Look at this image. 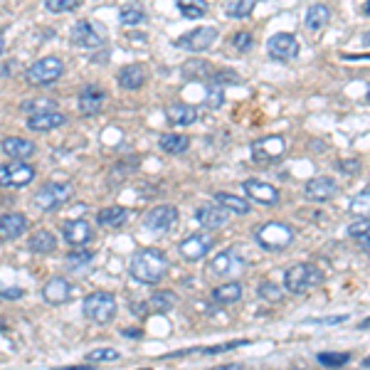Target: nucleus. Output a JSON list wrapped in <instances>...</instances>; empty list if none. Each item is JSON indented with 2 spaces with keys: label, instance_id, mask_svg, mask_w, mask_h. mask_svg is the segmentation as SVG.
Returning a JSON list of instances; mask_svg holds the SVG:
<instances>
[{
  "label": "nucleus",
  "instance_id": "nucleus-32",
  "mask_svg": "<svg viewBox=\"0 0 370 370\" xmlns=\"http://www.w3.org/2000/svg\"><path fill=\"white\" fill-rule=\"evenodd\" d=\"M161 151L165 153H185L190 148V138L185 134H163L161 136Z\"/></svg>",
  "mask_w": 370,
  "mask_h": 370
},
{
  "label": "nucleus",
  "instance_id": "nucleus-55",
  "mask_svg": "<svg viewBox=\"0 0 370 370\" xmlns=\"http://www.w3.org/2000/svg\"><path fill=\"white\" fill-rule=\"evenodd\" d=\"M365 99H368V104H370V87H368V94H365Z\"/></svg>",
  "mask_w": 370,
  "mask_h": 370
},
{
  "label": "nucleus",
  "instance_id": "nucleus-23",
  "mask_svg": "<svg viewBox=\"0 0 370 370\" xmlns=\"http://www.w3.org/2000/svg\"><path fill=\"white\" fill-rule=\"evenodd\" d=\"M28 229V218L23 212H6L0 215V240H15Z\"/></svg>",
  "mask_w": 370,
  "mask_h": 370
},
{
  "label": "nucleus",
  "instance_id": "nucleus-41",
  "mask_svg": "<svg viewBox=\"0 0 370 370\" xmlns=\"http://www.w3.org/2000/svg\"><path fill=\"white\" fill-rule=\"evenodd\" d=\"M351 210L358 215V218H370V190H365V193L356 195L351 203Z\"/></svg>",
  "mask_w": 370,
  "mask_h": 370
},
{
  "label": "nucleus",
  "instance_id": "nucleus-46",
  "mask_svg": "<svg viewBox=\"0 0 370 370\" xmlns=\"http://www.w3.org/2000/svg\"><path fill=\"white\" fill-rule=\"evenodd\" d=\"M223 101H225V94H223V89H210L207 92V99H205V104L210 106V109H218V106H223Z\"/></svg>",
  "mask_w": 370,
  "mask_h": 370
},
{
  "label": "nucleus",
  "instance_id": "nucleus-8",
  "mask_svg": "<svg viewBox=\"0 0 370 370\" xmlns=\"http://www.w3.org/2000/svg\"><path fill=\"white\" fill-rule=\"evenodd\" d=\"M287 153V141L284 136H267L252 143V158L257 163H276Z\"/></svg>",
  "mask_w": 370,
  "mask_h": 370
},
{
  "label": "nucleus",
  "instance_id": "nucleus-17",
  "mask_svg": "<svg viewBox=\"0 0 370 370\" xmlns=\"http://www.w3.org/2000/svg\"><path fill=\"white\" fill-rule=\"evenodd\" d=\"M178 249H181L183 259H188V262H198V259H203L212 249V237L210 235H190L181 242Z\"/></svg>",
  "mask_w": 370,
  "mask_h": 370
},
{
  "label": "nucleus",
  "instance_id": "nucleus-24",
  "mask_svg": "<svg viewBox=\"0 0 370 370\" xmlns=\"http://www.w3.org/2000/svg\"><path fill=\"white\" fill-rule=\"evenodd\" d=\"M165 116L173 126H190L198 121V109L190 104H171L165 109Z\"/></svg>",
  "mask_w": 370,
  "mask_h": 370
},
{
  "label": "nucleus",
  "instance_id": "nucleus-21",
  "mask_svg": "<svg viewBox=\"0 0 370 370\" xmlns=\"http://www.w3.org/2000/svg\"><path fill=\"white\" fill-rule=\"evenodd\" d=\"M195 220H198V223L203 225L205 229H218L229 220V212L225 210L223 205H218V203H215V205L198 207V210H195Z\"/></svg>",
  "mask_w": 370,
  "mask_h": 370
},
{
  "label": "nucleus",
  "instance_id": "nucleus-52",
  "mask_svg": "<svg viewBox=\"0 0 370 370\" xmlns=\"http://www.w3.org/2000/svg\"><path fill=\"white\" fill-rule=\"evenodd\" d=\"M3 48H6V37H3V32H0V52H3Z\"/></svg>",
  "mask_w": 370,
  "mask_h": 370
},
{
  "label": "nucleus",
  "instance_id": "nucleus-22",
  "mask_svg": "<svg viewBox=\"0 0 370 370\" xmlns=\"http://www.w3.org/2000/svg\"><path fill=\"white\" fill-rule=\"evenodd\" d=\"M72 296V287L67 279H62V276H52L45 287H42V299L48 301V304H65V301H70Z\"/></svg>",
  "mask_w": 370,
  "mask_h": 370
},
{
  "label": "nucleus",
  "instance_id": "nucleus-18",
  "mask_svg": "<svg viewBox=\"0 0 370 370\" xmlns=\"http://www.w3.org/2000/svg\"><path fill=\"white\" fill-rule=\"evenodd\" d=\"M67 116L59 109H52V112H42V114H32L28 116V129L37 131V134H48V131H54L59 126H65Z\"/></svg>",
  "mask_w": 370,
  "mask_h": 370
},
{
  "label": "nucleus",
  "instance_id": "nucleus-20",
  "mask_svg": "<svg viewBox=\"0 0 370 370\" xmlns=\"http://www.w3.org/2000/svg\"><path fill=\"white\" fill-rule=\"evenodd\" d=\"M0 151L6 153L10 161H28L35 156V143L28 141V138H20V136H10L6 141L0 143Z\"/></svg>",
  "mask_w": 370,
  "mask_h": 370
},
{
  "label": "nucleus",
  "instance_id": "nucleus-34",
  "mask_svg": "<svg viewBox=\"0 0 370 370\" xmlns=\"http://www.w3.org/2000/svg\"><path fill=\"white\" fill-rule=\"evenodd\" d=\"M176 6H178V10L190 20L203 18L207 12V0H176Z\"/></svg>",
  "mask_w": 370,
  "mask_h": 370
},
{
  "label": "nucleus",
  "instance_id": "nucleus-27",
  "mask_svg": "<svg viewBox=\"0 0 370 370\" xmlns=\"http://www.w3.org/2000/svg\"><path fill=\"white\" fill-rule=\"evenodd\" d=\"M28 249L35 254H48L52 249H57V237L50 229H37L35 235L28 240Z\"/></svg>",
  "mask_w": 370,
  "mask_h": 370
},
{
  "label": "nucleus",
  "instance_id": "nucleus-15",
  "mask_svg": "<svg viewBox=\"0 0 370 370\" xmlns=\"http://www.w3.org/2000/svg\"><path fill=\"white\" fill-rule=\"evenodd\" d=\"M242 190L247 193V198H252L259 205H274V203H279V190L271 183L249 178V181L242 183Z\"/></svg>",
  "mask_w": 370,
  "mask_h": 370
},
{
  "label": "nucleus",
  "instance_id": "nucleus-50",
  "mask_svg": "<svg viewBox=\"0 0 370 370\" xmlns=\"http://www.w3.org/2000/svg\"><path fill=\"white\" fill-rule=\"evenodd\" d=\"M131 311H134L136 316H143V314H146V304H134L131 306Z\"/></svg>",
  "mask_w": 370,
  "mask_h": 370
},
{
  "label": "nucleus",
  "instance_id": "nucleus-43",
  "mask_svg": "<svg viewBox=\"0 0 370 370\" xmlns=\"http://www.w3.org/2000/svg\"><path fill=\"white\" fill-rule=\"evenodd\" d=\"M259 296L274 304V301H282V289L276 287V284H271V282H265L262 287H259Z\"/></svg>",
  "mask_w": 370,
  "mask_h": 370
},
{
  "label": "nucleus",
  "instance_id": "nucleus-54",
  "mask_svg": "<svg viewBox=\"0 0 370 370\" xmlns=\"http://www.w3.org/2000/svg\"><path fill=\"white\" fill-rule=\"evenodd\" d=\"M363 368H370V356H368V358L363 360Z\"/></svg>",
  "mask_w": 370,
  "mask_h": 370
},
{
  "label": "nucleus",
  "instance_id": "nucleus-47",
  "mask_svg": "<svg viewBox=\"0 0 370 370\" xmlns=\"http://www.w3.org/2000/svg\"><path fill=\"white\" fill-rule=\"evenodd\" d=\"M341 171L346 173V176H358V173H360V161H356V158L341 161Z\"/></svg>",
  "mask_w": 370,
  "mask_h": 370
},
{
  "label": "nucleus",
  "instance_id": "nucleus-1",
  "mask_svg": "<svg viewBox=\"0 0 370 370\" xmlns=\"http://www.w3.org/2000/svg\"><path fill=\"white\" fill-rule=\"evenodd\" d=\"M129 271H131V276H134L136 282L158 284L165 276V271H168V257H165L161 249H153V247H148V249H138V252L131 257Z\"/></svg>",
  "mask_w": 370,
  "mask_h": 370
},
{
  "label": "nucleus",
  "instance_id": "nucleus-33",
  "mask_svg": "<svg viewBox=\"0 0 370 370\" xmlns=\"http://www.w3.org/2000/svg\"><path fill=\"white\" fill-rule=\"evenodd\" d=\"M183 74H185V76H198V79H212V74H215V67H212L210 62H205V59H190V62H185V65H183Z\"/></svg>",
  "mask_w": 370,
  "mask_h": 370
},
{
  "label": "nucleus",
  "instance_id": "nucleus-36",
  "mask_svg": "<svg viewBox=\"0 0 370 370\" xmlns=\"http://www.w3.org/2000/svg\"><path fill=\"white\" fill-rule=\"evenodd\" d=\"M20 109H23L25 114H42V112H52V109H57V101L54 99H48V96H40V99H28L20 104Z\"/></svg>",
  "mask_w": 370,
  "mask_h": 370
},
{
  "label": "nucleus",
  "instance_id": "nucleus-14",
  "mask_svg": "<svg viewBox=\"0 0 370 370\" xmlns=\"http://www.w3.org/2000/svg\"><path fill=\"white\" fill-rule=\"evenodd\" d=\"M72 42L84 50H94L104 42V35H101V28H96L92 20H82L72 28Z\"/></svg>",
  "mask_w": 370,
  "mask_h": 370
},
{
  "label": "nucleus",
  "instance_id": "nucleus-30",
  "mask_svg": "<svg viewBox=\"0 0 370 370\" xmlns=\"http://www.w3.org/2000/svg\"><path fill=\"white\" fill-rule=\"evenodd\" d=\"M212 299L218 301V304L227 306V304H237L242 299V284L240 282H227L223 287L212 289Z\"/></svg>",
  "mask_w": 370,
  "mask_h": 370
},
{
  "label": "nucleus",
  "instance_id": "nucleus-7",
  "mask_svg": "<svg viewBox=\"0 0 370 370\" xmlns=\"http://www.w3.org/2000/svg\"><path fill=\"white\" fill-rule=\"evenodd\" d=\"M35 181V168L25 161H10L0 165V188H23Z\"/></svg>",
  "mask_w": 370,
  "mask_h": 370
},
{
  "label": "nucleus",
  "instance_id": "nucleus-48",
  "mask_svg": "<svg viewBox=\"0 0 370 370\" xmlns=\"http://www.w3.org/2000/svg\"><path fill=\"white\" fill-rule=\"evenodd\" d=\"M23 294L25 291L18 287H0V296H3V299H20Z\"/></svg>",
  "mask_w": 370,
  "mask_h": 370
},
{
  "label": "nucleus",
  "instance_id": "nucleus-28",
  "mask_svg": "<svg viewBox=\"0 0 370 370\" xmlns=\"http://www.w3.org/2000/svg\"><path fill=\"white\" fill-rule=\"evenodd\" d=\"M215 203L223 205L227 212H235V215H249V212H252V205H249L245 198L232 195V193H215Z\"/></svg>",
  "mask_w": 370,
  "mask_h": 370
},
{
  "label": "nucleus",
  "instance_id": "nucleus-10",
  "mask_svg": "<svg viewBox=\"0 0 370 370\" xmlns=\"http://www.w3.org/2000/svg\"><path fill=\"white\" fill-rule=\"evenodd\" d=\"M338 195V183L329 176H316L304 185V198L311 203H329Z\"/></svg>",
  "mask_w": 370,
  "mask_h": 370
},
{
  "label": "nucleus",
  "instance_id": "nucleus-45",
  "mask_svg": "<svg viewBox=\"0 0 370 370\" xmlns=\"http://www.w3.org/2000/svg\"><path fill=\"white\" fill-rule=\"evenodd\" d=\"M212 82H218V84H227V82H240V76L235 74L232 70H215V74H212Z\"/></svg>",
  "mask_w": 370,
  "mask_h": 370
},
{
  "label": "nucleus",
  "instance_id": "nucleus-53",
  "mask_svg": "<svg viewBox=\"0 0 370 370\" xmlns=\"http://www.w3.org/2000/svg\"><path fill=\"white\" fill-rule=\"evenodd\" d=\"M363 40H365V45H370V30H368V32H365V37H363Z\"/></svg>",
  "mask_w": 370,
  "mask_h": 370
},
{
  "label": "nucleus",
  "instance_id": "nucleus-37",
  "mask_svg": "<svg viewBox=\"0 0 370 370\" xmlns=\"http://www.w3.org/2000/svg\"><path fill=\"white\" fill-rule=\"evenodd\" d=\"M119 20H121V25H141L146 20V12H143V8L138 3H131V6L121 8Z\"/></svg>",
  "mask_w": 370,
  "mask_h": 370
},
{
  "label": "nucleus",
  "instance_id": "nucleus-31",
  "mask_svg": "<svg viewBox=\"0 0 370 370\" xmlns=\"http://www.w3.org/2000/svg\"><path fill=\"white\" fill-rule=\"evenodd\" d=\"M129 220V210L126 207H106V210H101L99 215H96V223L101 225V227H121L123 223Z\"/></svg>",
  "mask_w": 370,
  "mask_h": 370
},
{
  "label": "nucleus",
  "instance_id": "nucleus-40",
  "mask_svg": "<svg viewBox=\"0 0 370 370\" xmlns=\"http://www.w3.org/2000/svg\"><path fill=\"white\" fill-rule=\"evenodd\" d=\"M316 360L321 365H326V368H341V365H346L351 360V356L348 353H318Z\"/></svg>",
  "mask_w": 370,
  "mask_h": 370
},
{
  "label": "nucleus",
  "instance_id": "nucleus-11",
  "mask_svg": "<svg viewBox=\"0 0 370 370\" xmlns=\"http://www.w3.org/2000/svg\"><path fill=\"white\" fill-rule=\"evenodd\" d=\"M178 223V210L173 205H156L146 212L143 218V227L151 232H165Z\"/></svg>",
  "mask_w": 370,
  "mask_h": 370
},
{
  "label": "nucleus",
  "instance_id": "nucleus-38",
  "mask_svg": "<svg viewBox=\"0 0 370 370\" xmlns=\"http://www.w3.org/2000/svg\"><path fill=\"white\" fill-rule=\"evenodd\" d=\"M121 358V353L116 348H96V351H89L87 353V360L89 363H112V360Z\"/></svg>",
  "mask_w": 370,
  "mask_h": 370
},
{
  "label": "nucleus",
  "instance_id": "nucleus-35",
  "mask_svg": "<svg viewBox=\"0 0 370 370\" xmlns=\"http://www.w3.org/2000/svg\"><path fill=\"white\" fill-rule=\"evenodd\" d=\"M176 304H178V296L173 291H158V294H153L151 301H148V306L158 314H168Z\"/></svg>",
  "mask_w": 370,
  "mask_h": 370
},
{
  "label": "nucleus",
  "instance_id": "nucleus-5",
  "mask_svg": "<svg viewBox=\"0 0 370 370\" xmlns=\"http://www.w3.org/2000/svg\"><path fill=\"white\" fill-rule=\"evenodd\" d=\"M74 195V188H72L70 183H48L45 188H40V193L32 198L37 210L42 212H54L59 207L70 203V198Z\"/></svg>",
  "mask_w": 370,
  "mask_h": 370
},
{
  "label": "nucleus",
  "instance_id": "nucleus-16",
  "mask_svg": "<svg viewBox=\"0 0 370 370\" xmlns=\"http://www.w3.org/2000/svg\"><path fill=\"white\" fill-rule=\"evenodd\" d=\"M62 237H65V242L70 247H84L87 242H92L94 232H92V225L87 220L76 218V220H67L62 225Z\"/></svg>",
  "mask_w": 370,
  "mask_h": 370
},
{
  "label": "nucleus",
  "instance_id": "nucleus-13",
  "mask_svg": "<svg viewBox=\"0 0 370 370\" xmlns=\"http://www.w3.org/2000/svg\"><path fill=\"white\" fill-rule=\"evenodd\" d=\"M218 40V30L215 28H198V30H190L188 35L178 37V48H185L190 52H203V50L212 48V42Z\"/></svg>",
  "mask_w": 370,
  "mask_h": 370
},
{
  "label": "nucleus",
  "instance_id": "nucleus-6",
  "mask_svg": "<svg viewBox=\"0 0 370 370\" xmlns=\"http://www.w3.org/2000/svg\"><path fill=\"white\" fill-rule=\"evenodd\" d=\"M62 74H65V65H62V59L42 57V59H37L35 65L28 67L25 79H28L32 87H48V84L57 82Z\"/></svg>",
  "mask_w": 370,
  "mask_h": 370
},
{
  "label": "nucleus",
  "instance_id": "nucleus-12",
  "mask_svg": "<svg viewBox=\"0 0 370 370\" xmlns=\"http://www.w3.org/2000/svg\"><path fill=\"white\" fill-rule=\"evenodd\" d=\"M245 269V259L235 252V249H225L218 257L210 262V271L215 276H223V279H229V276H237Z\"/></svg>",
  "mask_w": 370,
  "mask_h": 370
},
{
  "label": "nucleus",
  "instance_id": "nucleus-51",
  "mask_svg": "<svg viewBox=\"0 0 370 370\" xmlns=\"http://www.w3.org/2000/svg\"><path fill=\"white\" fill-rule=\"evenodd\" d=\"M360 12H363L365 18H370V0H365V3H363V8H360Z\"/></svg>",
  "mask_w": 370,
  "mask_h": 370
},
{
  "label": "nucleus",
  "instance_id": "nucleus-42",
  "mask_svg": "<svg viewBox=\"0 0 370 370\" xmlns=\"http://www.w3.org/2000/svg\"><path fill=\"white\" fill-rule=\"evenodd\" d=\"M79 3L82 0H45V8H48L50 12H70L74 10V8H79Z\"/></svg>",
  "mask_w": 370,
  "mask_h": 370
},
{
  "label": "nucleus",
  "instance_id": "nucleus-4",
  "mask_svg": "<svg viewBox=\"0 0 370 370\" xmlns=\"http://www.w3.org/2000/svg\"><path fill=\"white\" fill-rule=\"evenodd\" d=\"M82 311L92 323L106 326V323L116 316V296L109 294V291H94V294H89L84 299Z\"/></svg>",
  "mask_w": 370,
  "mask_h": 370
},
{
  "label": "nucleus",
  "instance_id": "nucleus-9",
  "mask_svg": "<svg viewBox=\"0 0 370 370\" xmlns=\"http://www.w3.org/2000/svg\"><path fill=\"white\" fill-rule=\"evenodd\" d=\"M267 52L274 59H279V62L296 59V54H299V40L291 32H276V35H271L267 40Z\"/></svg>",
  "mask_w": 370,
  "mask_h": 370
},
{
  "label": "nucleus",
  "instance_id": "nucleus-49",
  "mask_svg": "<svg viewBox=\"0 0 370 370\" xmlns=\"http://www.w3.org/2000/svg\"><path fill=\"white\" fill-rule=\"evenodd\" d=\"M348 316H336V318H318L316 323H343Z\"/></svg>",
  "mask_w": 370,
  "mask_h": 370
},
{
  "label": "nucleus",
  "instance_id": "nucleus-2",
  "mask_svg": "<svg viewBox=\"0 0 370 370\" xmlns=\"http://www.w3.org/2000/svg\"><path fill=\"white\" fill-rule=\"evenodd\" d=\"M254 240L267 252H282L294 242V229L284 223H267L262 227H254Z\"/></svg>",
  "mask_w": 370,
  "mask_h": 370
},
{
  "label": "nucleus",
  "instance_id": "nucleus-3",
  "mask_svg": "<svg viewBox=\"0 0 370 370\" xmlns=\"http://www.w3.org/2000/svg\"><path fill=\"white\" fill-rule=\"evenodd\" d=\"M323 284V271L316 265H294L289 267L284 274V289H289L291 294H306L309 289Z\"/></svg>",
  "mask_w": 370,
  "mask_h": 370
},
{
  "label": "nucleus",
  "instance_id": "nucleus-25",
  "mask_svg": "<svg viewBox=\"0 0 370 370\" xmlns=\"http://www.w3.org/2000/svg\"><path fill=\"white\" fill-rule=\"evenodd\" d=\"M329 20H331V10L326 6H321V3L309 6V10H306V15H304L306 30H311V32H321V30L329 25Z\"/></svg>",
  "mask_w": 370,
  "mask_h": 370
},
{
  "label": "nucleus",
  "instance_id": "nucleus-26",
  "mask_svg": "<svg viewBox=\"0 0 370 370\" xmlns=\"http://www.w3.org/2000/svg\"><path fill=\"white\" fill-rule=\"evenodd\" d=\"M116 82H119V87L131 89V92H134V89L143 87V82H146V72H143L141 65H126L116 74Z\"/></svg>",
  "mask_w": 370,
  "mask_h": 370
},
{
  "label": "nucleus",
  "instance_id": "nucleus-19",
  "mask_svg": "<svg viewBox=\"0 0 370 370\" xmlns=\"http://www.w3.org/2000/svg\"><path fill=\"white\" fill-rule=\"evenodd\" d=\"M104 89L101 87H84L79 92V99H76V106H79V114L84 116H94V114L101 112V106H104Z\"/></svg>",
  "mask_w": 370,
  "mask_h": 370
},
{
  "label": "nucleus",
  "instance_id": "nucleus-39",
  "mask_svg": "<svg viewBox=\"0 0 370 370\" xmlns=\"http://www.w3.org/2000/svg\"><path fill=\"white\" fill-rule=\"evenodd\" d=\"M254 6H257V0H232L227 6V15L229 18H247L254 10Z\"/></svg>",
  "mask_w": 370,
  "mask_h": 370
},
{
  "label": "nucleus",
  "instance_id": "nucleus-44",
  "mask_svg": "<svg viewBox=\"0 0 370 370\" xmlns=\"http://www.w3.org/2000/svg\"><path fill=\"white\" fill-rule=\"evenodd\" d=\"M232 45H235L237 52H249V48H252V32H247V30L237 32V35L232 37Z\"/></svg>",
  "mask_w": 370,
  "mask_h": 370
},
{
  "label": "nucleus",
  "instance_id": "nucleus-29",
  "mask_svg": "<svg viewBox=\"0 0 370 370\" xmlns=\"http://www.w3.org/2000/svg\"><path fill=\"white\" fill-rule=\"evenodd\" d=\"M348 235L358 242V247L365 254H370V218H358L348 225Z\"/></svg>",
  "mask_w": 370,
  "mask_h": 370
}]
</instances>
